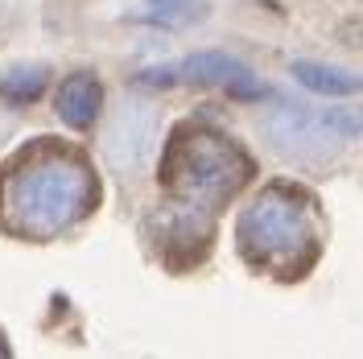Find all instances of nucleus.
<instances>
[{
	"instance_id": "1",
	"label": "nucleus",
	"mask_w": 363,
	"mask_h": 359,
	"mask_svg": "<svg viewBox=\"0 0 363 359\" xmlns=\"http://www.w3.org/2000/svg\"><path fill=\"white\" fill-rule=\"evenodd\" d=\"M95 178L87 161L62 149L25 153L0 186V219L13 236L50 240L74 227L95 206Z\"/></svg>"
},
{
	"instance_id": "2",
	"label": "nucleus",
	"mask_w": 363,
	"mask_h": 359,
	"mask_svg": "<svg viewBox=\"0 0 363 359\" xmlns=\"http://www.w3.org/2000/svg\"><path fill=\"white\" fill-rule=\"evenodd\" d=\"M248 158L231 140L203 128H182L161 161V178L169 194L186 206H211L219 199H231L248 182Z\"/></svg>"
},
{
	"instance_id": "3",
	"label": "nucleus",
	"mask_w": 363,
	"mask_h": 359,
	"mask_svg": "<svg viewBox=\"0 0 363 359\" xmlns=\"http://www.w3.org/2000/svg\"><path fill=\"white\" fill-rule=\"evenodd\" d=\"M240 240H244V252L260 265H272V260H285L294 256L297 248L310 240V231L301 223V215L294 211V202H281L277 194H264V199L244 211L240 219Z\"/></svg>"
},
{
	"instance_id": "4",
	"label": "nucleus",
	"mask_w": 363,
	"mask_h": 359,
	"mask_svg": "<svg viewBox=\"0 0 363 359\" xmlns=\"http://www.w3.org/2000/svg\"><path fill=\"white\" fill-rule=\"evenodd\" d=\"M359 124L347 116H306V112H277L264 120L269 140L289 153V158H326L339 153L342 140L355 133Z\"/></svg>"
},
{
	"instance_id": "5",
	"label": "nucleus",
	"mask_w": 363,
	"mask_h": 359,
	"mask_svg": "<svg viewBox=\"0 0 363 359\" xmlns=\"http://www.w3.org/2000/svg\"><path fill=\"white\" fill-rule=\"evenodd\" d=\"M157 140H161L157 112L145 108V104H124L116 112V120L108 124V133H104V158L120 174H140L149 165V158L157 153Z\"/></svg>"
},
{
	"instance_id": "6",
	"label": "nucleus",
	"mask_w": 363,
	"mask_h": 359,
	"mask_svg": "<svg viewBox=\"0 0 363 359\" xmlns=\"http://www.w3.org/2000/svg\"><path fill=\"white\" fill-rule=\"evenodd\" d=\"M182 79H190V83H211V87L235 91V95H264V87L252 83L248 67L235 62V58H227V54H194V58H186V62L174 67V70H145V74H140L145 87H169V83H182Z\"/></svg>"
},
{
	"instance_id": "7",
	"label": "nucleus",
	"mask_w": 363,
	"mask_h": 359,
	"mask_svg": "<svg viewBox=\"0 0 363 359\" xmlns=\"http://www.w3.org/2000/svg\"><path fill=\"white\" fill-rule=\"evenodd\" d=\"M99 99H104V87H99L95 74H70L58 87V116L70 128H87L99 112Z\"/></svg>"
},
{
	"instance_id": "8",
	"label": "nucleus",
	"mask_w": 363,
	"mask_h": 359,
	"mask_svg": "<svg viewBox=\"0 0 363 359\" xmlns=\"http://www.w3.org/2000/svg\"><path fill=\"white\" fill-rule=\"evenodd\" d=\"M206 17V0H140L133 9V21L157 25V29H190Z\"/></svg>"
},
{
	"instance_id": "9",
	"label": "nucleus",
	"mask_w": 363,
	"mask_h": 359,
	"mask_svg": "<svg viewBox=\"0 0 363 359\" xmlns=\"http://www.w3.org/2000/svg\"><path fill=\"white\" fill-rule=\"evenodd\" d=\"M294 74H297V79H301L310 91H326V95H347V91L363 87L355 74L335 70V67H318V62H294Z\"/></svg>"
},
{
	"instance_id": "10",
	"label": "nucleus",
	"mask_w": 363,
	"mask_h": 359,
	"mask_svg": "<svg viewBox=\"0 0 363 359\" xmlns=\"http://www.w3.org/2000/svg\"><path fill=\"white\" fill-rule=\"evenodd\" d=\"M45 91V67H21V70H9L0 79V95L9 104H29Z\"/></svg>"
},
{
	"instance_id": "11",
	"label": "nucleus",
	"mask_w": 363,
	"mask_h": 359,
	"mask_svg": "<svg viewBox=\"0 0 363 359\" xmlns=\"http://www.w3.org/2000/svg\"><path fill=\"white\" fill-rule=\"evenodd\" d=\"M4 351H9V347H4V343H0V355H4Z\"/></svg>"
}]
</instances>
